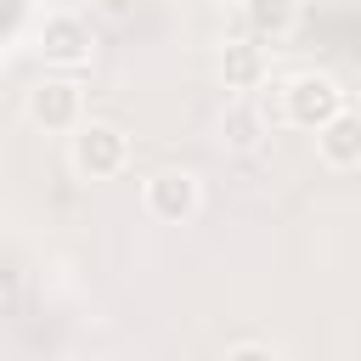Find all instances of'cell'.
<instances>
[{"instance_id": "cell-12", "label": "cell", "mask_w": 361, "mask_h": 361, "mask_svg": "<svg viewBox=\"0 0 361 361\" xmlns=\"http://www.w3.org/2000/svg\"><path fill=\"white\" fill-rule=\"evenodd\" d=\"M214 6H231V11H243V0H214Z\"/></svg>"}, {"instance_id": "cell-7", "label": "cell", "mask_w": 361, "mask_h": 361, "mask_svg": "<svg viewBox=\"0 0 361 361\" xmlns=\"http://www.w3.org/2000/svg\"><path fill=\"white\" fill-rule=\"evenodd\" d=\"M310 141H316L322 169H333V175H361V113H355V107H338Z\"/></svg>"}, {"instance_id": "cell-3", "label": "cell", "mask_w": 361, "mask_h": 361, "mask_svg": "<svg viewBox=\"0 0 361 361\" xmlns=\"http://www.w3.org/2000/svg\"><path fill=\"white\" fill-rule=\"evenodd\" d=\"M23 113H28V124L45 130V135H73V130L85 124V85H79L73 73H45L39 85H28Z\"/></svg>"}, {"instance_id": "cell-4", "label": "cell", "mask_w": 361, "mask_h": 361, "mask_svg": "<svg viewBox=\"0 0 361 361\" xmlns=\"http://www.w3.org/2000/svg\"><path fill=\"white\" fill-rule=\"evenodd\" d=\"M34 51L45 56V68L79 73V68H90V56H96V34H90V23H85L79 11H51V17L34 28Z\"/></svg>"}, {"instance_id": "cell-5", "label": "cell", "mask_w": 361, "mask_h": 361, "mask_svg": "<svg viewBox=\"0 0 361 361\" xmlns=\"http://www.w3.org/2000/svg\"><path fill=\"white\" fill-rule=\"evenodd\" d=\"M141 203H147V214H152V220H164V226H186V220H197V214H203V180H197V169L169 164V169L147 175Z\"/></svg>"}, {"instance_id": "cell-11", "label": "cell", "mask_w": 361, "mask_h": 361, "mask_svg": "<svg viewBox=\"0 0 361 361\" xmlns=\"http://www.w3.org/2000/svg\"><path fill=\"white\" fill-rule=\"evenodd\" d=\"M90 6H96V11H107V17H130V6H135V0H90Z\"/></svg>"}, {"instance_id": "cell-8", "label": "cell", "mask_w": 361, "mask_h": 361, "mask_svg": "<svg viewBox=\"0 0 361 361\" xmlns=\"http://www.w3.org/2000/svg\"><path fill=\"white\" fill-rule=\"evenodd\" d=\"M271 130H276V118H271L254 96H237V102L226 107V118H220V135H226L231 152H259V147L271 141Z\"/></svg>"}, {"instance_id": "cell-10", "label": "cell", "mask_w": 361, "mask_h": 361, "mask_svg": "<svg viewBox=\"0 0 361 361\" xmlns=\"http://www.w3.org/2000/svg\"><path fill=\"white\" fill-rule=\"evenodd\" d=\"M276 338H226V355H276Z\"/></svg>"}, {"instance_id": "cell-6", "label": "cell", "mask_w": 361, "mask_h": 361, "mask_svg": "<svg viewBox=\"0 0 361 361\" xmlns=\"http://www.w3.org/2000/svg\"><path fill=\"white\" fill-rule=\"evenodd\" d=\"M265 39H254V34H237V39H220V51H214V73H220V85L231 90V96H254L259 85H265Z\"/></svg>"}, {"instance_id": "cell-2", "label": "cell", "mask_w": 361, "mask_h": 361, "mask_svg": "<svg viewBox=\"0 0 361 361\" xmlns=\"http://www.w3.org/2000/svg\"><path fill=\"white\" fill-rule=\"evenodd\" d=\"M68 164L79 180H118L130 169V135L113 118H85L68 135Z\"/></svg>"}, {"instance_id": "cell-9", "label": "cell", "mask_w": 361, "mask_h": 361, "mask_svg": "<svg viewBox=\"0 0 361 361\" xmlns=\"http://www.w3.org/2000/svg\"><path fill=\"white\" fill-rule=\"evenodd\" d=\"M243 23H248L254 39L282 45V39H293V28H299V0H243Z\"/></svg>"}, {"instance_id": "cell-1", "label": "cell", "mask_w": 361, "mask_h": 361, "mask_svg": "<svg viewBox=\"0 0 361 361\" xmlns=\"http://www.w3.org/2000/svg\"><path fill=\"white\" fill-rule=\"evenodd\" d=\"M338 107H350L344 102V85L333 79V73H322V68H305V73H288L282 85H276V124H288V130H305V135H316Z\"/></svg>"}]
</instances>
